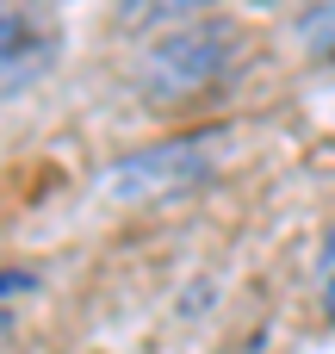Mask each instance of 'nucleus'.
I'll return each instance as SVG.
<instances>
[{
    "mask_svg": "<svg viewBox=\"0 0 335 354\" xmlns=\"http://www.w3.org/2000/svg\"><path fill=\"white\" fill-rule=\"evenodd\" d=\"M62 62V19L50 0H0V100L31 93Z\"/></svg>",
    "mask_w": 335,
    "mask_h": 354,
    "instance_id": "obj_3",
    "label": "nucleus"
},
{
    "mask_svg": "<svg viewBox=\"0 0 335 354\" xmlns=\"http://www.w3.org/2000/svg\"><path fill=\"white\" fill-rule=\"evenodd\" d=\"M224 162V131H199V137H168V143H143L124 149L118 162L99 168V187L118 205H174L193 187H205Z\"/></svg>",
    "mask_w": 335,
    "mask_h": 354,
    "instance_id": "obj_2",
    "label": "nucleus"
},
{
    "mask_svg": "<svg viewBox=\"0 0 335 354\" xmlns=\"http://www.w3.org/2000/svg\"><path fill=\"white\" fill-rule=\"evenodd\" d=\"M6 292H31V274H0V299Z\"/></svg>",
    "mask_w": 335,
    "mask_h": 354,
    "instance_id": "obj_7",
    "label": "nucleus"
},
{
    "mask_svg": "<svg viewBox=\"0 0 335 354\" xmlns=\"http://www.w3.org/2000/svg\"><path fill=\"white\" fill-rule=\"evenodd\" d=\"M298 44L317 62H335V0H317V6L298 12Z\"/></svg>",
    "mask_w": 335,
    "mask_h": 354,
    "instance_id": "obj_5",
    "label": "nucleus"
},
{
    "mask_svg": "<svg viewBox=\"0 0 335 354\" xmlns=\"http://www.w3.org/2000/svg\"><path fill=\"white\" fill-rule=\"evenodd\" d=\"M218 0H118V31H131V37H155V31H168V25H186V19H205Z\"/></svg>",
    "mask_w": 335,
    "mask_h": 354,
    "instance_id": "obj_4",
    "label": "nucleus"
},
{
    "mask_svg": "<svg viewBox=\"0 0 335 354\" xmlns=\"http://www.w3.org/2000/svg\"><path fill=\"white\" fill-rule=\"evenodd\" d=\"M317 299H323V317L335 324V230L323 236V255H317Z\"/></svg>",
    "mask_w": 335,
    "mask_h": 354,
    "instance_id": "obj_6",
    "label": "nucleus"
},
{
    "mask_svg": "<svg viewBox=\"0 0 335 354\" xmlns=\"http://www.w3.org/2000/svg\"><path fill=\"white\" fill-rule=\"evenodd\" d=\"M236 56H242V25L205 12V19H186V25L155 31L149 50L137 56L131 81H137L143 100H155V106H180V100L218 87V81L230 75Z\"/></svg>",
    "mask_w": 335,
    "mask_h": 354,
    "instance_id": "obj_1",
    "label": "nucleus"
}]
</instances>
